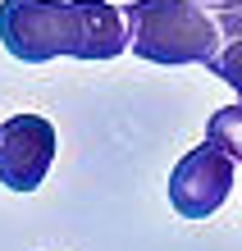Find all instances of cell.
Here are the masks:
<instances>
[{"mask_svg":"<svg viewBox=\"0 0 242 251\" xmlns=\"http://www.w3.org/2000/svg\"><path fill=\"white\" fill-rule=\"evenodd\" d=\"M206 69L215 73L219 82H229L238 100H242V41H219V50L206 60Z\"/></svg>","mask_w":242,"mask_h":251,"instance_id":"6","label":"cell"},{"mask_svg":"<svg viewBox=\"0 0 242 251\" xmlns=\"http://www.w3.org/2000/svg\"><path fill=\"white\" fill-rule=\"evenodd\" d=\"M55 165V128L46 114H9L0 124V183L9 192H32Z\"/></svg>","mask_w":242,"mask_h":251,"instance_id":"3","label":"cell"},{"mask_svg":"<svg viewBox=\"0 0 242 251\" xmlns=\"http://www.w3.org/2000/svg\"><path fill=\"white\" fill-rule=\"evenodd\" d=\"M124 27H128V50L164 69L206 64L219 50L215 19L192 0H133L124 5Z\"/></svg>","mask_w":242,"mask_h":251,"instance_id":"2","label":"cell"},{"mask_svg":"<svg viewBox=\"0 0 242 251\" xmlns=\"http://www.w3.org/2000/svg\"><path fill=\"white\" fill-rule=\"evenodd\" d=\"M0 46L23 64H101L128 50V27L110 0H0Z\"/></svg>","mask_w":242,"mask_h":251,"instance_id":"1","label":"cell"},{"mask_svg":"<svg viewBox=\"0 0 242 251\" xmlns=\"http://www.w3.org/2000/svg\"><path fill=\"white\" fill-rule=\"evenodd\" d=\"M206 146H215L219 155L242 165V105H224L206 119Z\"/></svg>","mask_w":242,"mask_h":251,"instance_id":"5","label":"cell"},{"mask_svg":"<svg viewBox=\"0 0 242 251\" xmlns=\"http://www.w3.org/2000/svg\"><path fill=\"white\" fill-rule=\"evenodd\" d=\"M206 14L215 19L219 41H242V0H219V5H210Z\"/></svg>","mask_w":242,"mask_h":251,"instance_id":"7","label":"cell"},{"mask_svg":"<svg viewBox=\"0 0 242 251\" xmlns=\"http://www.w3.org/2000/svg\"><path fill=\"white\" fill-rule=\"evenodd\" d=\"M229 187H233V160L201 142L196 151H188L174 165V174H169V205L183 219H210L229 201Z\"/></svg>","mask_w":242,"mask_h":251,"instance_id":"4","label":"cell"}]
</instances>
